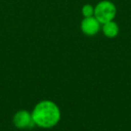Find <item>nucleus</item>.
<instances>
[{
	"label": "nucleus",
	"mask_w": 131,
	"mask_h": 131,
	"mask_svg": "<svg viewBox=\"0 0 131 131\" xmlns=\"http://www.w3.org/2000/svg\"><path fill=\"white\" fill-rule=\"evenodd\" d=\"M100 27V22L94 16L84 17L81 23V30L87 36H93L97 34Z\"/></svg>",
	"instance_id": "obj_4"
},
{
	"label": "nucleus",
	"mask_w": 131,
	"mask_h": 131,
	"mask_svg": "<svg viewBox=\"0 0 131 131\" xmlns=\"http://www.w3.org/2000/svg\"><path fill=\"white\" fill-rule=\"evenodd\" d=\"M14 124L18 128H27L32 127L35 125L31 117V113L28 112L25 110L17 111L13 118Z\"/></svg>",
	"instance_id": "obj_3"
},
{
	"label": "nucleus",
	"mask_w": 131,
	"mask_h": 131,
	"mask_svg": "<svg viewBox=\"0 0 131 131\" xmlns=\"http://www.w3.org/2000/svg\"><path fill=\"white\" fill-rule=\"evenodd\" d=\"M102 31L103 34L108 38H114L118 34L119 28L117 23H115L114 21H111L102 24Z\"/></svg>",
	"instance_id": "obj_5"
},
{
	"label": "nucleus",
	"mask_w": 131,
	"mask_h": 131,
	"mask_svg": "<svg viewBox=\"0 0 131 131\" xmlns=\"http://www.w3.org/2000/svg\"><path fill=\"white\" fill-rule=\"evenodd\" d=\"M116 15V6L109 0H102L94 6V17L102 24L113 21Z\"/></svg>",
	"instance_id": "obj_2"
},
{
	"label": "nucleus",
	"mask_w": 131,
	"mask_h": 131,
	"mask_svg": "<svg viewBox=\"0 0 131 131\" xmlns=\"http://www.w3.org/2000/svg\"><path fill=\"white\" fill-rule=\"evenodd\" d=\"M82 14L84 17L94 16V7L90 4H85L82 7Z\"/></svg>",
	"instance_id": "obj_6"
},
{
	"label": "nucleus",
	"mask_w": 131,
	"mask_h": 131,
	"mask_svg": "<svg viewBox=\"0 0 131 131\" xmlns=\"http://www.w3.org/2000/svg\"><path fill=\"white\" fill-rule=\"evenodd\" d=\"M58 106L51 101H41L34 107L31 117L35 125L43 128H49L58 123L60 119Z\"/></svg>",
	"instance_id": "obj_1"
}]
</instances>
